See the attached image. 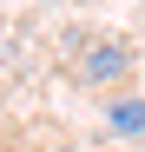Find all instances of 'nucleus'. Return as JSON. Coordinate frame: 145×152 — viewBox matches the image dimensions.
<instances>
[{"instance_id": "obj_1", "label": "nucleus", "mask_w": 145, "mask_h": 152, "mask_svg": "<svg viewBox=\"0 0 145 152\" xmlns=\"http://www.w3.org/2000/svg\"><path fill=\"white\" fill-rule=\"evenodd\" d=\"M106 126L119 139H138L145 132V99H112V106H106Z\"/></svg>"}, {"instance_id": "obj_2", "label": "nucleus", "mask_w": 145, "mask_h": 152, "mask_svg": "<svg viewBox=\"0 0 145 152\" xmlns=\"http://www.w3.org/2000/svg\"><path fill=\"white\" fill-rule=\"evenodd\" d=\"M125 66H132V53H125V46H99V53L86 60V80H119Z\"/></svg>"}]
</instances>
